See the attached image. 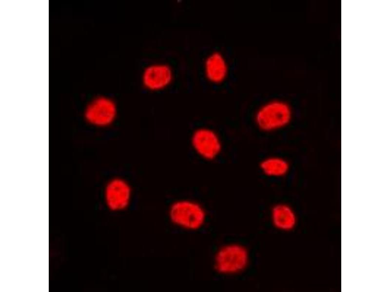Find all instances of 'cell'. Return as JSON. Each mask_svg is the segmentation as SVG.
<instances>
[{"label":"cell","instance_id":"cell-1","mask_svg":"<svg viewBox=\"0 0 390 292\" xmlns=\"http://www.w3.org/2000/svg\"><path fill=\"white\" fill-rule=\"evenodd\" d=\"M293 111L291 105L281 99L267 101L260 105L254 116L256 128L265 133H273L288 127L292 121Z\"/></svg>","mask_w":390,"mask_h":292},{"label":"cell","instance_id":"cell-2","mask_svg":"<svg viewBox=\"0 0 390 292\" xmlns=\"http://www.w3.org/2000/svg\"><path fill=\"white\" fill-rule=\"evenodd\" d=\"M171 222L180 229L195 231L206 223L207 212L199 202L189 199H180L173 201L168 210Z\"/></svg>","mask_w":390,"mask_h":292},{"label":"cell","instance_id":"cell-3","mask_svg":"<svg viewBox=\"0 0 390 292\" xmlns=\"http://www.w3.org/2000/svg\"><path fill=\"white\" fill-rule=\"evenodd\" d=\"M250 262L248 249L237 243L221 246L214 254L213 266L216 273L224 275H233L244 272Z\"/></svg>","mask_w":390,"mask_h":292},{"label":"cell","instance_id":"cell-4","mask_svg":"<svg viewBox=\"0 0 390 292\" xmlns=\"http://www.w3.org/2000/svg\"><path fill=\"white\" fill-rule=\"evenodd\" d=\"M190 144L194 152L206 161H214L221 154L223 145L219 134L213 128L200 127L190 136Z\"/></svg>","mask_w":390,"mask_h":292},{"label":"cell","instance_id":"cell-5","mask_svg":"<svg viewBox=\"0 0 390 292\" xmlns=\"http://www.w3.org/2000/svg\"><path fill=\"white\" fill-rule=\"evenodd\" d=\"M118 108L115 101L110 97L102 95L92 99L84 111L87 122L98 128L111 126L116 120Z\"/></svg>","mask_w":390,"mask_h":292},{"label":"cell","instance_id":"cell-6","mask_svg":"<svg viewBox=\"0 0 390 292\" xmlns=\"http://www.w3.org/2000/svg\"><path fill=\"white\" fill-rule=\"evenodd\" d=\"M133 198L130 183L123 178L116 177L110 179L103 191V199L107 207L113 212H122L130 206Z\"/></svg>","mask_w":390,"mask_h":292},{"label":"cell","instance_id":"cell-7","mask_svg":"<svg viewBox=\"0 0 390 292\" xmlns=\"http://www.w3.org/2000/svg\"><path fill=\"white\" fill-rule=\"evenodd\" d=\"M174 72L172 67L164 62H154L142 70L141 81L144 88L151 91L166 89L172 83Z\"/></svg>","mask_w":390,"mask_h":292},{"label":"cell","instance_id":"cell-8","mask_svg":"<svg viewBox=\"0 0 390 292\" xmlns=\"http://www.w3.org/2000/svg\"><path fill=\"white\" fill-rule=\"evenodd\" d=\"M203 71L206 79L211 83L218 84L224 82L229 73V67L224 55L218 51H214L206 57Z\"/></svg>","mask_w":390,"mask_h":292},{"label":"cell","instance_id":"cell-9","mask_svg":"<svg viewBox=\"0 0 390 292\" xmlns=\"http://www.w3.org/2000/svg\"><path fill=\"white\" fill-rule=\"evenodd\" d=\"M270 219L273 225L282 231H290L295 227L296 215L291 206L285 203L274 205L270 212Z\"/></svg>","mask_w":390,"mask_h":292},{"label":"cell","instance_id":"cell-10","mask_svg":"<svg viewBox=\"0 0 390 292\" xmlns=\"http://www.w3.org/2000/svg\"><path fill=\"white\" fill-rule=\"evenodd\" d=\"M259 169L261 173L267 178L278 179L283 178L289 173L290 164L289 161L283 157L271 155L261 160Z\"/></svg>","mask_w":390,"mask_h":292}]
</instances>
